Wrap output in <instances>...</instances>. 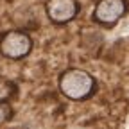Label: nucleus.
I'll use <instances>...</instances> for the list:
<instances>
[{"mask_svg":"<svg viewBox=\"0 0 129 129\" xmlns=\"http://www.w3.org/2000/svg\"><path fill=\"white\" fill-rule=\"evenodd\" d=\"M57 88L68 101L83 102L95 95L97 79L83 68H67L57 77Z\"/></svg>","mask_w":129,"mask_h":129,"instance_id":"f257e3e1","label":"nucleus"},{"mask_svg":"<svg viewBox=\"0 0 129 129\" xmlns=\"http://www.w3.org/2000/svg\"><path fill=\"white\" fill-rule=\"evenodd\" d=\"M32 48H34V41L30 34L22 29H9L0 36V56L6 59H25L32 52Z\"/></svg>","mask_w":129,"mask_h":129,"instance_id":"f03ea898","label":"nucleus"},{"mask_svg":"<svg viewBox=\"0 0 129 129\" xmlns=\"http://www.w3.org/2000/svg\"><path fill=\"white\" fill-rule=\"evenodd\" d=\"M127 0H97L91 18L102 27H115L127 14Z\"/></svg>","mask_w":129,"mask_h":129,"instance_id":"7ed1b4c3","label":"nucleus"},{"mask_svg":"<svg viewBox=\"0 0 129 129\" xmlns=\"http://www.w3.org/2000/svg\"><path fill=\"white\" fill-rule=\"evenodd\" d=\"M81 6L77 0H45L47 18L54 25H67L77 18Z\"/></svg>","mask_w":129,"mask_h":129,"instance_id":"20e7f679","label":"nucleus"},{"mask_svg":"<svg viewBox=\"0 0 129 129\" xmlns=\"http://www.w3.org/2000/svg\"><path fill=\"white\" fill-rule=\"evenodd\" d=\"M16 93H18V86L14 81L0 75V101H11Z\"/></svg>","mask_w":129,"mask_h":129,"instance_id":"39448f33","label":"nucleus"},{"mask_svg":"<svg viewBox=\"0 0 129 129\" xmlns=\"http://www.w3.org/2000/svg\"><path fill=\"white\" fill-rule=\"evenodd\" d=\"M14 117V109L9 101H0V125L11 122Z\"/></svg>","mask_w":129,"mask_h":129,"instance_id":"423d86ee","label":"nucleus"}]
</instances>
